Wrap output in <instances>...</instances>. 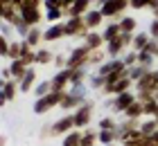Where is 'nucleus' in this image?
Masks as SVG:
<instances>
[{
    "label": "nucleus",
    "mask_w": 158,
    "mask_h": 146,
    "mask_svg": "<svg viewBox=\"0 0 158 146\" xmlns=\"http://www.w3.org/2000/svg\"><path fill=\"white\" fill-rule=\"evenodd\" d=\"M63 94H66V92H50V94H45V97H39L36 101H34V112H36V115H45L48 110L61 106Z\"/></svg>",
    "instance_id": "nucleus-1"
},
{
    "label": "nucleus",
    "mask_w": 158,
    "mask_h": 146,
    "mask_svg": "<svg viewBox=\"0 0 158 146\" xmlns=\"http://www.w3.org/2000/svg\"><path fill=\"white\" fill-rule=\"evenodd\" d=\"M129 45H133V34H124V32H122L111 43H106V54H109L111 58H118Z\"/></svg>",
    "instance_id": "nucleus-2"
},
{
    "label": "nucleus",
    "mask_w": 158,
    "mask_h": 146,
    "mask_svg": "<svg viewBox=\"0 0 158 146\" xmlns=\"http://www.w3.org/2000/svg\"><path fill=\"white\" fill-rule=\"evenodd\" d=\"M88 61H90V49L86 47V45H79V47H75L73 52H70L68 61H66V68H70V70L86 68V65H88Z\"/></svg>",
    "instance_id": "nucleus-3"
},
{
    "label": "nucleus",
    "mask_w": 158,
    "mask_h": 146,
    "mask_svg": "<svg viewBox=\"0 0 158 146\" xmlns=\"http://www.w3.org/2000/svg\"><path fill=\"white\" fill-rule=\"evenodd\" d=\"M63 25H66V36H84L86 38V34L90 32V29L86 27L84 16H68V20Z\"/></svg>",
    "instance_id": "nucleus-4"
},
{
    "label": "nucleus",
    "mask_w": 158,
    "mask_h": 146,
    "mask_svg": "<svg viewBox=\"0 0 158 146\" xmlns=\"http://www.w3.org/2000/svg\"><path fill=\"white\" fill-rule=\"evenodd\" d=\"M127 7H131V2H129V0H102L99 11L104 14V18H111V16H120Z\"/></svg>",
    "instance_id": "nucleus-5"
},
{
    "label": "nucleus",
    "mask_w": 158,
    "mask_h": 146,
    "mask_svg": "<svg viewBox=\"0 0 158 146\" xmlns=\"http://www.w3.org/2000/svg\"><path fill=\"white\" fill-rule=\"evenodd\" d=\"M124 70H129V68L124 65V61H122V58H106V61H104L102 65H99L97 74H102V77L106 79V77L120 74V72H124Z\"/></svg>",
    "instance_id": "nucleus-6"
},
{
    "label": "nucleus",
    "mask_w": 158,
    "mask_h": 146,
    "mask_svg": "<svg viewBox=\"0 0 158 146\" xmlns=\"http://www.w3.org/2000/svg\"><path fill=\"white\" fill-rule=\"evenodd\" d=\"M73 115H75V128H86L88 121H90V117H93V101H86Z\"/></svg>",
    "instance_id": "nucleus-7"
},
{
    "label": "nucleus",
    "mask_w": 158,
    "mask_h": 146,
    "mask_svg": "<svg viewBox=\"0 0 158 146\" xmlns=\"http://www.w3.org/2000/svg\"><path fill=\"white\" fill-rule=\"evenodd\" d=\"M50 83H52V92H66L68 85H70V68L59 70L52 79H50Z\"/></svg>",
    "instance_id": "nucleus-8"
},
{
    "label": "nucleus",
    "mask_w": 158,
    "mask_h": 146,
    "mask_svg": "<svg viewBox=\"0 0 158 146\" xmlns=\"http://www.w3.org/2000/svg\"><path fill=\"white\" fill-rule=\"evenodd\" d=\"M50 128H52L50 130L52 135H68L70 130L75 128V115H66V117H61V119H56Z\"/></svg>",
    "instance_id": "nucleus-9"
},
{
    "label": "nucleus",
    "mask_w": 158,
    "mask_h": 146,
    "mask_svg": "<svg viewBox=\"0 0 158 146\" xmlns=\"http://www.w3.org/2000/svg\"><path fill=\"white\" fill-rule=\"evenodd\" d=\"M131 77H120V79H115L113 83H106L104 85V92L106 94H122V92H129V88H131Z\"/></svg>",
    "instance_id": "nucleus-10"
},
{
    "label": "nucleus",
    "mask_w": 158,
    "mask_h": 146,
    "mask_svg": "<svg viewBox=\"0 0 158 146\" xmlns=\"http://www.w3.org/2000/svg\"><path fill=\"white\" fill-rule=\"evenodd\" d=\"M20 18H23L30 27H36L41 20H43L41 7H20Z\"/></svg>",
    "instance_id": "nucleus-11"
},
{
    "label": "nucleus",
    "mask_w": 158,
    "mask_h": 146,
    "mask_svg": "<svg viewBox=\"0 0 158 146\" xmlns=\"http://www.w3.org/2000/svg\"><path fill=\"white\" fill-rule=\"evenodd\" d=\"M135 99H138V94L131 92V90H129V92H122V94H115V99H113V108H115L118 112H124Z\"/></svg>",
    "instance_id": "nucleus-12"
},
{
    "label": "nucleus",
    "mask_w": 158,
    "mask_h": 146,
    "mask_svg": "<svg viewBox=\"0 0 158 146\" xmlns=\"http://www.w3.org/2000/svg\"><path fill=\"white\" fill-rule=\"evenodd\" d=\"M66 36V25L63 23H54V25H50V29L48 32H43V41H59V38H63Z\"/></svg>",
    "instance_id": "nucleus-13"
},
{
    "label": "nucleus",
    "mask_w": 158,
    "mask_h": 146,
    "mask_svg": "<svg viewBox=\"0 0 158 146\" xmlns=\"http://www.w3.org/2000/svg\"><path fill=\"white\" fill-rule=\"evenodd\" d=\"M84 45L88 47L90 52H95V49H102V45H104V36L97 34V32H88V34H86V38H84Z\"/></svg>",
    "instance_id": "nucleus-14"
},
{
    "label": "nucleus",
    "mask_w": 158,
    "mask_h": 146,
    "mask_svg": "<svg viewBox=\"0 0 158 146\" xmlns=\"http://www.w3.org/2000/svg\"><path fill=\"white\" fill-rule=\"evenodd\" d=\"M84 104H86V101L81 97H77V94L68 92V90H66V94H63V99H61V108H63V110H73V108H79Z\"/></svg>",
    "instance_id": "nucleus-15"
},
{
    "label": "nucleus",
    "mask_w": 158,
    "mask_h": 146,
    "mask_svg": "<svg viewBox=\"0 0 158 146\" xmlns=\"http://www.w3.org/2000/svg\"><path fill=\"white\" fill-rule=\"evenodd\" d=\"M124 117L127 119H142V117H145V106H142V101L135 99L133 104L124 110Z\"/></svg>",
    "instance_id": "nucleus-16"
},
{
    "label": "nucleus",
    "mask_w": 158,
    "mask_h": 146,
    "mask_svg": "<svg viewBox=\"0 0 158 146\" xmlns=\"http://www.w3.org/2000/svg\"><path fill=\"white\" fill-rule=\"evenodd\" d=\"M84 20H86V27H88L90 32H93L95 27H99V25H102V20H104V14L99 11V9H90V11L84 16Z\"/></svg>",
    "instance_id": "nucleus-17"
},
{
    "label": "nucleus",
    "mask_w": 158,
    "mask_h": 146,
    "mask_svg": "<svg viewBox=\"0 0 158 146\" xmlns=\"http://www.w3.org/2000/svg\"><path fill=\"white\" fill-rule=\"evenodd\" d=\"M90 11V0H75V5L70 7L68 16H86Z\"/></svg>",
    "instance_id": "nucleus-18"
},
{
    "label": "nucleus",
    "mask_w": 158,
    "mask_h": 146,
    "mask_svg": "<svg viewBox=\"0 0 158 146\" xmlns=\"http://www.w3.org/2000/svg\"><path fill=\"white\" fill-rule=\"evenodd\" d=\"M34 83H36V72H34V68H30V70H27V74H25L23 79H20L18 90H20V92H30Z\"/></svg>",
    "instance_id": "nucleus-19"
},
{
    "label": "nucleus",
    "mask_w": 158,
    "mask_h": 146,
    "mask_svg": "<svg viewBox=\"0 0 158 146\" xmlns=\"http://www.w3.org/2000/svg\"><path fill=\"white\" fill-rule=\"evenodd\" d=\"M16 88H18V81H16V79H9V81L2 83V101H5V104L16 97Z\"/></svg>",
    "instance_id": "nucleus-20"
},
{
    "label": "nucleus",
    "mask_w": 158,
    "mask_h": 146,
    "mask_svg": "<svg viewBox=\"0 0 158 146\" xmlns=\"http://www.w3.org/2000/svg\"><path fill=\"white\" fill-rule=\"evenodd\" d=\"M9 70H11V77H14V79H16V81L20 83V79H23V77L27 74V70H30V68H27V65H25L23 61H20V58H18V61H11Z\"/></svg>",
    "instance_id": "nucleus-21"
},
{
    "label": "nucleus",
    "mask_w": 158,
    "mask_h": 146,
    "mask_svg": "<svg viewBox=\"0 0 158 146\" xmlns=\"http://www.w3.org/2000/svg\"><path fill=\"white\" fill-rule=\"evenodd\" d=\"M149 41H152V36H149V34H145V32H142V34H135L133 36V49H135V52H142V49H145L147 45H149Z\"/></svg>",
    "instance_id": "nucleus-22"
},
{
    "label": "nucleus",
    "mask_w": 158,
    "mask_h": 146,
    "mask_svg": "<svg viewBox=\"0 0 158 146\" xmlns=\"http://www.w3.org/2000/svg\"><path fill=\"white\" fill-rule=\"evenodd\" d=\"M81 130H70V133L63 137V144L61 146H81Z\"/></svg>",
    "instance_id": "nucleus-23"
},
{
    "label": "nucleus",
    "mask_w": 158,
    "mask_h": 146,
    "mask_svg": "<svg viewBox=\"0 0 158 146\" xmlns=\"http://www.w3.org/2000/svg\"><path fill=\"white\" fill-rule=\"evenodd\" d=\"M118 25H120V29H122L124 34H133L138 23H135V18H131V16H122V18L118 20Z\"/></svg>",
    "instance_id": "nucleus-24"
},
{
    "label": "nucleus",
    "mask_w": 158,
    "mask_h": 146,
    "mask_svg": "<svg viewBox=\"0 0 158 146\" xmlns=\"http://www.w3.org/2000/svg\"><path fill=\"white\" fill-rule=\"evenodd\" d=\"M140 130H142V135H145V137H152L158 130V121L154 119V117H152V119H147V121H140Z\"/></svg>",
    "instance_id": "nucleus-25"
},
{
    "label": "nucleus",
    "mask_w": 158,
    "mask_h": 146,
    "mask_svg": "<svg viewBox=\"0 0 158 146\" xmlns=\"http://www.w3.org/2000/svg\"><path fill=\"white\" fill-rule=\"evenodd\" d=\"M122 34V29H120V25L118 23H111V25H106V29H104V43H111L115 36H120Z\"/></svg>",
    "instance_id": "nucleus-26"
},
{
    "label": "nucleus",
    "mask_w": 158,
    "mask_h": 146,
    "mask_svg": "<svg viewBox=\"0 0 158 146\" xmlns=\"http://www.w3.org/2000/svg\"><path fill=\"white\" fill-rule=\"evenodd\" d=\"M97 137H99V142H102L104 146H111L113 142L118 140V128L115 130H99Z\"/></svg>",
    "instance_id": "nucleus-27"
},
{
    "label": "nucleus",
    "mask_w": 158,
    "mask_h": 146,
    "mask_svg": "<svg viewBox=\"0 0 158 146\" xmlns=\"http://www.w3.org/2000/svg\"><path fill=\"white\" fill-rule=\"evenodd\" d=\"M41 41H43V34L39 32L36 27H32V29H30V34L25 36V43H27V45H30V47H36V45H39Z\"/></svg>",
    "instance_id": "nucleus-28"
},
{
    "label": "nucleus",
    "mask_w": 158,
    "mask_h": 146,
    "mask_svg": "<svg viewBox=\"0 0 158 146\" xmlns=\"http://www.w3.org/2000/svg\"><path fill=\"white\" fill-rule=\"evenodd\" d=\"M77 83H86V68L70 70V85H77Z\"/></svg>",
    "instance_id": "nucleus-29"
},
{
    "label": "nucleus",
    "mask_w": 158,
    "mask_h": 146,
    "mask_svg": "<svg viewBox=\"0 0 158 146\" xmlns=\"http://www.w3.org/2000/svg\"><path fill=\"white\" fill-rule=\"evenodd\" d=\"M147 72H149V70H147V68H142V65H133V68H129V77H131V81H133V83H138L140 79L147 74Z\"/></svg>",
    "instance_id": "nucleus-30"
},
{
    "label": "nucleus",
    "mask_w": 158,
    "mask_h": 146,
    "mask_svg": "<svg viewBox=\"0 0 158 146\" xmlns=\"http://www.w3.org/2000/svg\"><path fill=\"white\" fill-rule=\"evenodd\" d=\"M154 54H149L147 49H142V52H138V65H142V68H152V63H154Z\"/></svg>",
    "instance_id": "nucleus-31"
},
{
    "label": "nucleus",
    "mask_w": 158,
    "mask_h": 146,
    "mask_svg": "<svg viewBox=\"0 0 158 146\" xmlns=\"http://www.w3.org/2000/svg\"><path fill=\"white\" fill-rule=\"evenodd\" d=\"M20 52H23V41H11V47H9V56L11 61H18L20 58Z\"/></svg>",
    "instance_id": "nucleus-32"
},
{
    "label": "nucleus",
    "mask_w": 158,
    "mask_h": 146,
    "mask_svg": "<svg viewBox=\"0 0 158 146\" xmlns=\"http://www.w3.org/2000/svg\"><path fill=\"white\" fill-rule=\"evenodd\" d=\"M63 14H66V11L59 9V7H54V9H48V11H45V20H50V23L54 25V23H59V20H61Z\"/></svg>",
    "instance_id": "nucleus-33"
},
{
    "label": "nucleus",
    "mask_w": 158,
    "mask_h": 146,
    "mask_svg": "<svg viewBox=\"0 0 158 146\" xmlns=\"http://www.w3.org/2000/svg\"><path fill=\"white\" fill-rule=\"evenodd\" d=\"M97 140H99L97 133H93V130H84V135H81V146H95Z\"/></svg>",
    "instance_id": "nucleus-34"
},
{
    "label": "nucleus",
    "mask_w": 158,
    "mask_h": 146,
    "mask_svg": "<svg viewBox=\"0 0 158 146\" xmlns=\"http://www.w3.org/2000/svg\"><path fill=\"white\" fill-rule=\"evenodd\" d=\"M54 58H52V52H48V49H39L36 52V63L39 65H48V63H52Z\"/></svg>",
    "instance_id": "nucleus-35"
},
{
    "label": "nucleus",
    "mask_w": 158,
    "mask_h": 146,
    "mask_svg": "<svg viewBox=\"0 0 158 146\" xmlns=\"http://www.w3.org/2000/svg\"><path fill=\"white\" fill-rule=\"evenodd\" d=\"M52 92V83L50 81H43V83H39L36 88H34V94L36 97H45V94H50Z\"/></svg>",
    "instance_id": "nucleus-36"
},
{
    "label": "nucleus",
    "mask_w": 158,
    "mask_h": 146,
    "mask_svg": "<svg viewBox=\"0 0 158 146\" xmlns=\"http://www.w3.org/2000/svg\"><path fill=\"white\" fill-rule=\"evenodd\" d=\"M104 58H106V52H102V49H95V52H90V61H88V63H93V65H102Z\"/></svg>",
    "instance_id": "nucleus-37"
},
{
    "label": "nucleus",
    "mask_w": 158,
    "mask_h": 146,
    "mask_svg": "<svg viewBox=\"0 0 158 146\" xmlns=\"http://www.w3.org/2000/svg\"><path fill=\"white\" fill-rule=\"evenodd\" d=\"M122 146H156L152 142V137H140V140H133V142H124Z\"/></svg>",
    "instance_id": "nucleus-38"
},
{
    "label": "nucleus",
    "mask_w": 158,
    "mask_h": 146,
    "mask_svg": "<svg viewBox=\"0 0 158 146\" xmlns=\"http://www.w3.org/2000/svg\"><path fill=\"white\" fill-rule=\"evenodd\" d=\"M118 128V124L111 119V117H104L102 121H99V130H115Z\"/></svg>",
    "instance_id": "nucleus-39"
},
{
    "label": "nucleus",
    "mask_w": 158,
    "mask_h": 146,
    "mask_svg": "<svg viewBox=\"0 0 158 146\" xmlns=\"http://www.w3.org/2000/svg\"><path fill=\"white\" fill-rule=\"evenodd\" d=\"M129 2H131V7L133 9H149V7H152V0H129Z\"/></svg>",
    "instance_id": "nucleus-40"
},
{
    "label": "nucleus",
    "mask_w": 158,
    "mask_h": 146,
    "mask_svg": "<svg viewBox=\"0 0 158 146\" xmlns=\"http://www.w3.org/2000/svg\"><path fill=\"white\" fill-rule=\"evenodd\" d=\"M9 47H11L9 38H0V54H2V56H9Z\"/></svg>",
    "instance_id": "nucleus-41"
},
{
    "label": "nucleus",
    "mask_w": 158,
    "mask_h": 146,
    "mask_svg": "<svg viewBox=\"0 0 158 146\" xmlns=\"http://www.w3.org/2000/svg\"><path fill=\"white\" fill-rule=\"evenodd\" d=\"M149 36H152L154 41H158V18L152 20V27H149Z\"/></svg>",
    "instance_id": "nucleus-42"
},
{
    "label": "nucleus",
    "mask_w": 158,
    "mask_h": 146,
    "mask_svg": "<svg viewBox=\"0 0 158 146\" xmlns=\"http://www.w3.org/2000/svg\"><path fill=\"white\" fill-rule=\"evenodd\" d=\"M43 5H45V9H54V7L61 9V0H43Z\"/></svg>",
    "instance_id": "nucleus-43"
},
{
    "label": "nucleus",
    "mask_w": 158,
    "mask_h": 146,
    "mask_svg": "<svg viewBox=\"0 0 158 146\" xmlns=\"http://www.w3.org/2000/svg\"><path fill=\"white\" fill-rule=\"evenodd\" d=\"M9 25H11V23H2V27H0V29H2V38H9V32H11Z\"/></svg>",
    "instance_id": "nucleus-44"
},
{
    "label": "nucleus",
    "mask_w": 158,
    "mask_h": 146,
    "mask_svg": "<svg viewBox=\"0 0 158 146\" xmlns=\"http://www.w3.org/2000/svg\"><path fill=\"white\" fill-rule=\"evenodd\" d=\"M41 5H43V0H25L23 7H41Z\"/></svg>",
    "instance_id": "nucleus-45"
},
{
    "label": "nucleus",
    "mask_w": 158,
    "mask_h": 146,
    "mask_svg": "<svg viewBox=\"0 0 158 146\" xmlns=\"http://www.w3.org/2000/svg\"><path fill=\"white\" fill-rule=\"evenodd\" d=\"M149 9L154 11V18H158V0H152V7Z\"/></svg>",
    "instance_id": "nucleus-46"
},
{
    "label": "nucleus",
    "mask_w": 158,
    "mask_h": 146,
    "mask_svg": "<svg viewBox=\"0 0 158 146\" xmlns=\"http://www.w3.org/2000/svg\"><path fill=\"white\" fill-rule=\"evenodd\" d=\"M11 5H14V7H18V9H20V7L25 5V0H11Z\"/></svg>",
    "instance_id": "nucleus-47"
},
{
    "label": "nucleus",
    "mask_w": 158,
    "mask_h": 146,
    "mask_svg": "<svg viewBox=\"0 0 158 146\" xmlns=\"http://www.w3.org/2000/svg\"><path fill=\"white\" fill-rule=\"evenodd\" d=\"M154 79H156V88H158V70L154 72Z\"/></svg>",
    "instance_id": "nucleus-48"
},
{
    "label": "nucleus",
    "mask_w": 158,
    "mask_h": 146,
    "mask_svg": "<svg viewBox=\"0 0 158 146\" xmlns=\"http://www.w3.org/2000/svg\"><path fill=\"white\" fill-rule=\"evenodd\" d=\"M154 119H156V121H158V112H156V117H154Z\"/></svg>",
    "instance_id": "nucleus-49"
}]
</instances>
